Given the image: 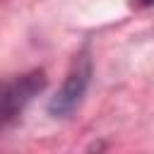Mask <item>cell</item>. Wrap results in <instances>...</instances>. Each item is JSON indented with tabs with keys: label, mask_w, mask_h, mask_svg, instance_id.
Listing matches in <instances>:
<instances>
[{
	"label": "cell",
	"mask_w": 154,
	"mask_h": 154,
	"mask_svg": "<svg viewBox=\"0 0 154 154\" xmlns=\"http://www.w3.org/2000/svg\"><path fill=\"white\" fill-rule=\"evenodd\" d=\"M89 79H91V58L89 53H79L63 82V87L58 89V94L51 99L48 103V111L55 116V118H65L70 116L84 99L87 94V87H89Z\"/></svg>",
	"instance_id": "2"
},
{
	"label": "cell",
	"mask_w": 154,
	"mask_h": 154,
	"mask_svg": "<svg viewBox=\"0 0 154 154\" xmlns=\"http://www.w3.org/2000/svg\"><path fill=\"white\" fill-rule=\"evenodd\" d=\"M46 87L43 70H29L24 75H12L0 79V135L7 132L26 111V106Z\"/></svg>",
	"instance_id": "1"
},
{
	"label": "cell",
	"mask_w": 154,
	"mask_h": 154,
	"mask_svg": "<svg viewBox=\"0 0 154 154\" xmlns=\"http://www.w3.org/2000/svg\"><path fill=\"white\" fill-rule=\"evenodd\" d=\"M140 7H154V0H135Z\"/></svg>",
	"instance_id": "3"
}]
</instances>
